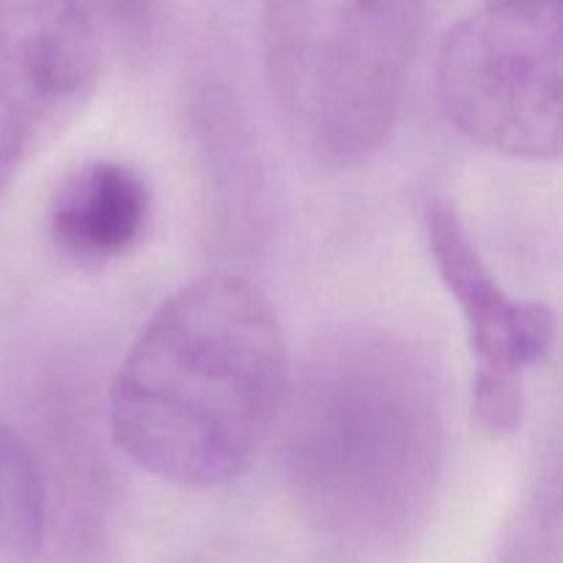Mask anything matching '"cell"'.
Instances as JSON below:
<instances>
[{
  "label": "cell",
  "instance_id": "cell-5",
  "mask_svg": "<svg viewBox=\"0 0 563 563\" xmlns=\"http://www.w3.org/2000/svg\"><path fill=\"white\" fill-rule=\"evenodd\" d=\"M99 25L82 0H0V198L88 102Z\"/></svg>",
  "mask_w": 563,
  "mask_h": 563
},
{
  "label": "cell",
  "instance_id": "cell-1",
  "mask_svg": "<svg viewBox=\"0 0 563 563\" xmlns=\"http://www.w3.org/2000/svg\"><path fill=\"white\" fill-rule=\"evenodd\" d=\"M273 438L280 478L313 526L350 542L399 533L443 467L438 372L399 335L333 330L291 368Z\"/></svg>",
  "mask_w": 563,
  "mask_h": 563
},
{
  "label": "cell",
  "instance_id": "cell-4",
  "mask_svg": "<svg viewBox=\"0 0 563 563\" xmlns=\"http://www.w3.org/2000/svg\"><path fill=\"white\" fill-rule=\"evenodd\" d=\"M451 124L517 159L561 154V0H487L462 16L438 58Z\"/></svg>",
  "mask_w": 563,
  "mask_h": 563
},
{
  "label": "cell",
  "instance_id": "cell-2",
  "mask_svg": "<svg viewBox=\"0 0 563 563\" xmlns=\"http://www.w3.org/2000/svg\"><path fill=\"white\" fill-rule=\"evenodd\" d=\"M291 357L267 297L231 273L190 280L143 324L110 388V438L181 487L240 478L273 438Z\"/></svg>",
  "mask_w": 563,
  "mask_h": 563
},
{
  "label": "cell",
  "instance_id": "cell-8",
  "mask_svg": "<svg viewBox=\"0 0 563 563\" xmlns=\"http://www.w3.org/2000/svg\"><path fill=\"white\" fill-rule=\"evenodd\" d=\"M47 531V493L25 440L0 421V563H36Z\"/></svg>",
  "mask_w": 563,
  "mask_h": 563
},
{
  "label": "cell",
  "instance_id": "cell-3",
  "mask_svg": "<svg viewBox=\"0 0 563 563\" xmlns=\"http://www.w3.org/2000/svg\"><path fill=\"white\" fill-rule=\"evenodd\" d=\"M423 20V0H264L269 88L317 163L352 168L388 143Z\"/></svg>",
  "mask_w": 563,
  "mask_h": 563
},
{
  "label": "cell",
  "instance_id": "cell-6",
  "mask_svg": "<svg viewBox=\"0 0 563 563\" xmlns=\"http://www.w3.org/2000/svg\"><path fill=\"white\" fill-rule=\"evenodd\" d=\"M423 225L434 267L460 306L476 355L478 421L493 434H515L526 412L528 368L553 350V311L542 302L517 300L498 284L449 203L429 201Z\"/></svg>",
  "mask_w": 563,
  "mask_h": 563
},
{
  "label": "cell",
  "instance_id": "cell-7",
  "mask_svg": "<svg viewBox=\"0 0 563 563\" xmlns=\"http://www.w3.org/2000/svg\"><path fill=\"white\" fill-rule=\"evenodd\" d=\"M152 190L143 174L119 159H91L55 190L47 212L53 245L82 267L115 262L143 240Z\"/></svg>",
  "mask_w": 563,
  "mask_h": 563
}]
</instances>
